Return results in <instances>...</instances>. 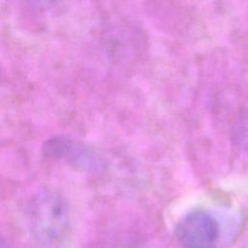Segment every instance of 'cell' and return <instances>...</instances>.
Masks as SVG:
<instances>
[{
	"label": "cell",
	"mask_w": 248,
	"mask_h": 248,
	"mask_svg": "<svg viewBox=\"0 0 248 248\" xmlns=\"http://www.w3.org/2000/svg\"><path fill=\"white\" fill-rule=\"evenodd\" d=\"M27 225L41 248H60L70 231V214L65 199L56 191L44 189L27 203Z\"/></svg>",
	"instance_id": "1"
},
{
	"label": "cell",
	"mask_w": 248,
	"mask_h": 248,
	"mask_svg": "<svg viewBox=\"0 0 248 248\" xmlns=\"http://www.w3.org/2000/svg\"><path fill=\"white\" fill-rule=\"evenodd\" d=\"M174 238L180 248H216L219 238L218 222L205 210H192L176 224Z\"/></svg>",
	"instance_id": "2"
},
{
	"label": "cell",
	"mask_w": 248,
	"mask_h": 248,
	"mask_svg": "<svg viewBox=\"0 0 248 248\" xmlns=\"http://www.w3.org/2000/svg\"><path fill=\"white\" fill-rule=\"evenodd\" d=\"M44 149L49 157L67 160L81 167H87L91 162L90 154L83 146L64 137H55L48 140Z\"/></svg>",
	"instance_id": "3"
},
{
	"label": "cell",
	"mask_w": 248,
	"mask_h": 248,
	"mask_svg": "<svg viewBox=\"0 0 248 248\" xmlns=\"http://www.w3.org/2000/svg\"><path fill=\"white\" fill-rule=\"evenodd\" d=\"M232 139L235 146L248 156V108L241 110L234 118Z\"/></svg>",
	"instance_id": "4"
},
{
	"label": "cell",
	"mask_w": 248,
	"mask_h": 248,
	"mask_svg": "<svg viewBox=\"0 0 248 248\" xmlns=\"http://www.w3.org/2000/svg\"><path fill=\"white\" fill-rule=\"evenodd\" d=\"M0 248H9L5 239L0 235Z\"/></svg>",
	"instance_id": "5"
}]
</instances>
